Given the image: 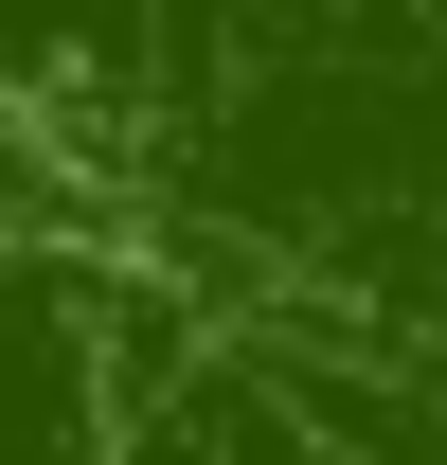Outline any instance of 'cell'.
<instances>
[{
    "label": "cell",
    "mask_w": 447,
    "mask_h": 465,
    "mask_svg": "<svg viewBox=\"0 0 447 465\" xmlns=\"http://www.w3.org/2000/svg\"><path fill=\"white\" fill-rule=\"evenodd\" d=\"M125 287L72 232H0V465H125L144 376L108 358Z\"/></svg>",
    "instance_id": "cell-1"
},
{
    "label": "cell",
    "mask_w": 447,
    "mask_h": 465,
    "mask_svg": "<svg viewBox=\"0 0 447 465\" xmlns=\"http://www.w3.org/2000/svg\"><path fill=\"white\" fill-rule=\"evenodd\" d=\"M125 465H376V448H340L304 394H269V376L197 358V376H144V411H125Z\"/></svg>",
    "instance_id": "cell-2"
},
{
    "label": "cell",
    "mask_w": 447,
    "mask_h": 465,
    "mask_svg": "<svg viewBox=\"0 0 447 465\" xmlns=\"http://www.w3.org/2000/svg\"><path fill=\"white\" fill-rule=\"evenodd\" d=\"M55 215H72V179L36 162V143H18V125H0V232H55Z\"/></svg>",
    "instance_id": "cell-3"
}]
</instances>
